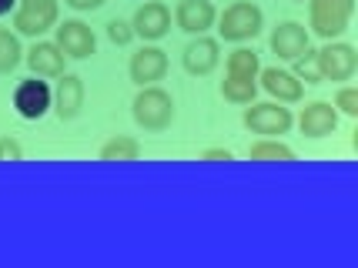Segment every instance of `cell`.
<instances>
[{"instance_id":"cell-1","label":"cell","mask_w":358,"mask_h":268,"mask_svg":"<svg viewBox=\"0 0 358 268\" xmlns=\"http://www.w3.org/2000/svg\"><path fill=\"white\" fill-rule=\"evenodd\" d=\"M131 114H134V125L144 127V131H164L174 121V97L164 87L148 84L131 101Z\"/></svg>"},{"instance_id":"cell-2","label":"cell","mask_w":358,"mask_h":268,"mask_svg":"<svg viewBox=\"0 0 358 268\" xmlns=\"http://www.w3.org/2000/svg\"><path fill=\"white\" fill-rule=\"evenodd\" d=\"M355 17V0H308V27L322 41H338Z\"/></svg>"},{"instance_id":"cell-3","label":"cell","mask_w":358,"mask_h":268,"mask_svg":"<svg viewBox=\"0 0 358 268\" xmlns=\"http://www.w3.org/2000/svg\"><path fill=\"white\" fill-rule=\"evenodd\" d=\"M218 24V37L228 41V44H245L251 37H258L262 27H265V14L258 3L251 0H238L231 7H224V14L215 20Z\"/></svg>"},{"instance_id":"cell-4","label":"cell","mask_w":358,"mask_h":268,"mask_svg":"<svg viewBox=\"0 0 358 268\" xmlns=\"http://www.w3.org/2000/svg\"><path fill=\"white\" fill-rule=\"evenodd\" d=\"M61 14V0H17L14 10V31L17 37H44L47 31H54Z\"/></svg>"},{"instance_id":"cell-5","label":"cell","mask_w":358,"mask_h":268,"mask_svg":"<svg viewBox=\"0 0 358 268\" xmlns=\"http://www.w3.org/2000/svg\"><path fill=\"white\" fill-rule=\"evenodd\" d=\"M241 125L248 127L251 134H258V138H281V134L292 131L295 118H292L288 108H281L278 101H265V104H251V108H245Z\"/></svg>"},{"instance_id":"cell-6","label":"cell","mask_w":358,"mask_h":268,"mask_svg":"<svg viewBox=\"0 0 358 268\" xmlns=\"http://www.w3.org/2000/svg\"><path fill=\"white\" fill-rule=\"evenodd\" d=\"M315 64H318V74L322 80H331V84H342V80H352L358 71V50L345 41H328L322 50H315Z\"/></svg>"},{"instance_id":"cell-7","label":"cell","mask_w":358,"mask_h":268,"mask_svg":"<svg viewBox=\"0 0 358 268\" xmlns=\"http://www.w3.org/2000/svg\"><path fill=\"white\" fill-rule=\"evenodd\" d=\"M268 48H271V54L278 57V61H295V57H301L305 50L312 48V34L305 31V24H298V20H281L278 27L271 31V37H268Z\"/></svg>"},{"instance_id":"cell-8","label":"cell","mask_w":358,"mask_h":268,"mask_svg":"<svg viewBox=\"0 0 358 268\" xmlns=\"http://www.w3.org/2000/svg\"><path fill=\"white\" fill-rule=\"evenodd\" d=\"M54 31H57V48L64 50V57H71V61H87L94 50H97V37L94 31L84 24V20H64V24H54Z\"/></svg>"},{"instance_id":"cell-9","label":"cell","mask_w":358,"mask_h":268,"mask_svg":"<svg viewBox=\"0 0 358 268\" xmlns=\"http://www.w3.org/2000/svg\"><path fill=\"white\" fill-rule=\"evenodd\" d=\"M50 97H54V91L47 87V80L27 78L14 87V108L24 121H41L50 111Z\"/></svg>"},{"instance_id":"cell-10","label":"cell","mask_w":358,"mask_h":268,"mask_svg":"<svg viewBox=\"0 0 358 268\" xmlns=\"http://www.w3.org/2000/svg\"><path fill=\"white\" fill-rule=\"evenodd\" d=\"M84 97H87V87H84V78L78 74H67L64 71L57 78V87H54V97H50V108L61 121H74L80 111H84Z\"/></svg>"},{"instance_id":"cell-11","label":"cell","mask_w":358,"mask_h":268,"mask_svg":"<svg viewBox=\"0 0 358 268\" xmlns=\"http://www.w3.org/2000/svg\"><path fill=\"white\" fill-rule=\"evenodd\" d=\"M131 27H134V37H144V41H161L164 34L171 31V10H168L161 0H148V3H141L138 10H134Z\"/></svg>"},{"instance_id":"cell-12","label":"cell","mask_w":358,"mask_h":268,"mask_svg":"<svg viewBox=\"0 0 358 268\" xmlns=\"http://www.w3.org/2000/svg\"><path fill=\"white\" fill-rule=\"evenodd\" d=\"M181 64H185L187 74H194V78H208V74H211V71L221 64V44L215 41V37H204V34H198V37H194V41L185 48Z\"/></svg>"},{"instance_id":"cell-13","label":"cell","mask_w":358,"mask_h":268,"mask_svg":"<svg viewBox=\"0 0 358 268\" xmlns=\"http://www.w3.org/2000/svg\"><path fill=\"white\" fill-rule=\"evenodd\" d=\"M168 54L161 48H141L134 57H131V64H127V74H131V80L138 84V87H148V84H157V80H164V74H168Z\"/></svg>"},{"instance_id":"cell-14","label":"cell","mask_w":358,"mask_h":268,"mask_svg":"<svg viewBox=\"0 0 358 268\" xmlns=\"http://www.w3.org/2000/svg\"><path fill=\"white\" fill-rule=\"evenodd\" d=\"M298 127H301V134L305 138H328V134H335V127H338V111L335 104H328V101H312V104H305L301 114H298Z\"/></svg>"},{"instance_id":"cell-15","label":"cell","mask_w":358,"mask_h":268,"mask_svg":"<svg viewBox=\"0 0 358 268\" xmlns=\"http://www.w3.org/2000/svg\"><path fill=\"white\" fill-rule=\"evenodd\" d=\"M174 20H178V27H181L185 34L198 37V34H208L211 27H215L218 10H215L211 0H181L178 10H174Z\"/></svg>"},{"instance_id":"cell-16","label":"cell","mask_w":358,"mask_h":268,"mask_svg":"<svg viewBox=\"0 0 358 268\" xmlns=\"http://www.w3.org/2000/svg\"><path fill=\"white\" fill-rule=\"evenodd\" d=\"M258 80L278 104H295L305 97V84L285 67H265V71H258Z\"/></svg>"},{"instance_id":"cell-17","label":"cell","mask_w":358,"mask_h":268,"mask_svg":"<svg viewBox=\"0 0 358 268\" xmlns=\"http://www.w3.org/2000/svg\"><path fill=\"white\" fill-rule=\"evenodd\" d=\"M24 61L34 71V78H61L67 57L54 41H34V48L24 54Z\"/></svg>"},{"instance_id":"cell-18","label":"cell","mask_w":358,"mask_h":268,"mask_svg":"<svg viewBox=\"0 0 358 268\" xmlns=\"http://www.w3.org/2000/svg\"><path fill=\"white\" fill-rule=\"evenodd\" d=\"M141 155H144V148H141V141L131 138V134H114V138L104 141L101 151H97L101 161H138Z\"/></svg>"},{"instance_id":"cell-19","label":"cell","mask_w":358,"mask_h":268,"mask_svg":"<svg viewBox=\"0 0 358 268\" xmlns=\"http://www.w3.org/2000/svg\"><path fill=\"white\" fill-rule=\"evenodd\" d=\"M255 94H258V80L234 78V74H224V80H221V97L231 104H251Z\"/></svg>"},{"instance_id":"cell-20","label":"cell","mask_w":358,"mask_h":268,"mask_svg":"<svg viewBox=\"0 0 358 268\" xmlns=\"http://www.w3.org/2000/svg\"><path fill=\"white\" fill-rule=\"evenodd\" d=\"M248 158L251 161H281V164H288V161H295V151H292L288 144L275 141V138H262V141H255L248 148Z\"/></svg>"},{"instance_id":"cell-21","label":"cell","mask_w":358,"mask_h":268,"mask_svg":"<svg viewBox=\"0 0 358 268\" xmlns=\"http://www.w3.org/2000/svg\"><path fill=\"white\" fill-rule=\"evenodd\" d=\"M24 61V48H20V37L7 27H0V74H10L17 71Z\"/></svg>"},{"instance_id":"cell-22","label":"cell","mask_w":358,"mask_h":268,"mask_svg":"<svg viewBox=\"0 0 358 268\" xmlns=\"http://www.w3.org/2000/svg\"><path fill=\"white\" fill-rule=\"evenodd\" d=\"M258 71H262V61H258V54H255L251 48H238V50L228 54V74L258 80Z\"/></svg>"},{"instance_id":"cell-23","label":"cell","mask_w":358,"mask_h":268,"mask_svg":"<svg viewBox=\"0 0 358 268\" xmlns=\"http://www.w3.org/2000/svg\"><path fill=\"white\" fill-rule=\"evenodd\" d=\"M292 64H295V71H292V74H295L301 84H322V74H318V64H315V50L312 48L305 50L301 57H295Z\"/></svg>"},{"instance_id":"cell-24","label":"cell","mask_w":358,"mask_h":268,"mask_svg":"<svg viewBox=\"0 0 358 268\" xmlns=\"http://www.w3.org/2000/svg\"><path fill=\"white\" fill-rule=\"evenodd\" d=\"M335 111L345 118H358V87H338L335 94Z\"/></svg>"},{"instance_id":"cell-25","label":"cell","mask_w":358,"mask_h":268,"mask_svg":"<svg viewBox=\"0 0 358 268\" xmlns=\"http://www.w3.org/2000/svg\"><path fill=\"white\" fill-rule=\"evenodd\" d=\"M108 41L110 44H117V48H127V44L134 41V27H131L127 20H110L108 24Z\"/></svg>"},{"instance_id":"cell-26","label":"cell","mask_w":358,"mask_h":268,"mask_svg":"<svg viewBox=\"0 0 358 268\" xmlns=\"http://www.w3.org/2000/svg\"><path fill=\"white\" fill-rule=\"evenodd\" d=\"M0 161H24V144L17 138H0Z\"/></svg>"},{"instance_id":"cell-27","label":"cell","mask_w":358,"mask_h":268,"mask_svg":"<svg viewBox=\"0 0 358 268\" xmlns=\"http://www.w3.org/2000/svg\"><path fill=\"white\" fill-rule=\"evenodd\" d=\"M201 161H234V155L228 151V148H204Z\"/></svg>"},{"instance_id":"cell-28","label":"cell","mask_w":358,"mask_h":268,"mask_svg":"<svg viewBox=\"0 0 358 268\" xmlns=\"http://www.w3.org/2000/svg\"><path fill=\"white\" fill-rule=\"evenodd\" d=\"M67 7H74V10H97V7H104L108 0H64Z\"/></svg>"},{"instance_id":"cell-29","label":"cell","mask_w":358,"mask_h":268,"mask_svg":"<svg viewBox=\"0 0 358 268\" xmlns=\"http://www.w3.org/2000/svg\"><path fill=\"white\" fill-rule=\"evenodd\" d=\"M14 7H17V0H0V17H3V14H10Z\"/></svg>"},{"instance_id":"cell-30","label":"cell","mask_w":358,"mask_h":268,"mask_svg":"<svg viewBox=\"0 0 358 268\" xmlns=\"http://www.w3.org/2000/svg\"><path fill=\"white\" fill-rule=\"evenodd\" d=\"M295 3H305V0H295Z\"/></svg>"}]
</instances>
